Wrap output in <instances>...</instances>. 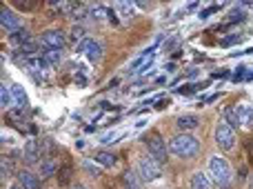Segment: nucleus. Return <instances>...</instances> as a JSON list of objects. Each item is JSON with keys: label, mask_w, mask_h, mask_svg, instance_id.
Segmentation results:
<instances>
[{"label": "nucleus", "mask_w": 253, "mask_h": 189, "mask_svg": "<svg viewBox=\"0 0 253 189\" xmlns=\"http://www.w3.org/2000/svg\"><path fill=\"white\" fill-rule=\"evenodd\" d=\"M138 172H140V178H142L144 183H153L160 178L162 169H160V163L153 160L151 156H142V158L138 160Z\"/></svg>", "instance_id": "5"}, {"label": "nucleus", "mask_w": 253, "mask_h": 189, "mask_svg": "<svg viewBox=\"0 0 253 189\" xmlns=\"http://www.w3.org/2000/svg\"><path fill=\"white\" fill-rule=\"evenodd\" d=\"M89 45H91V43H89V40H83V43L78 45V49H76V51H78V53H80V51H87V49H89Z\"/></svg>", "instance_id": "26"}, {"label": "nucleus", "mask_w": 253, "mask_h": 189, "mask_svg": "<svg viewBox=\"0 0 253 189\" xmlns=\"http://www.w3.org/2000/svg\"><path fill=\"white\" fill-rule=\"evenodd\" d=\"M58 181H60V185H67L69 183V178H71V169L69 167H65V169H60V174H58Z\"/></svg>", "instance_id": "23"}, {"label": "nucleus", "mask_w": 253, "mask_h": 189, "mask_svg": "<svg viewBox=\"0 0 253 189\" xmlns=\"http://www.w3.org/2000/svg\"><path fill=\"white\" fill-rule=\"evenodd\" d=\"M116 9H120L123 13H133V4H129V2H118Z\"/></svg>", "instance_id": "24"}, {"label": "nucleus", "mask_w": 253, "mask_h": 189, "mask_svg": "<svg viewBox=\"0 0 253 189\" xmlns=\"http://www.w3.org/2000/svg\"><path fill=\"white\" fill-rule=\"evenodd\" d=\"M169 149L178 158H193L198 154V149H200V142L191 134H178V136H173L169 141Z\"/></svg>", "instance_id": "1"}, {"label": "nucleus", "mask_w": 253, "mask_h": 189, "mask_svg": "<svg viewBox=\"0 0 253 189\" xmlns=\"http://www.w3.org/2000/svg\"><path fill=\"white\" fill-rule=\"evenodd\" d=\"M191 189H211V178L205 172L193 174L191 178Z\"/></svg>", "instance_id": "15"}, {"label": "nucleus", "mask_w": 253, "mask_h": 189, "mask_svg": "<svg viewBox=\"0 0 253 189\" xmlns=\"http://www.w3.org/2000/svg\"><path fill=\"white\" fill-rule=\"evenodd\" d=\"M83 34H84V31H83V29H78V27L74 29V38H83Z\"/></svg>", "instance_id": "28"}, {"label": "nucleus", "mask_w": 253, "mask_h": 189, "mask_svg": "<svg viewBox=\"0 0 253 189\" xmlns=\"http://www.w3.org/2000/svg\"><path fill=\"white\" fill-rule=\"evenodd\" d=\"M93 160H96L100 167H105V169H114L116 165H118V158H116L114 154H109V151H98Z\"/></svg>", "instance_id": "13"}, {"label": "nucleus", "mask_w": 253, "mask_h": 189, "mask_svg": "<svg viewBox=\"0 0 253 189\" xmlns=\"http://www.w3.org/2000/svg\"><path fill=\"white\" fill-rule=\"evenodd\" d=\"M0 25H2L7 31L16 34V29L20 27V20H18V16L13 11H9L7 7H2V11H0Z\"/></svg>", "instance_id": "8"}, {"label": "nucleus", "mask_w": 253, "mask_h": 189, "mask_svg": "<svg viewBox=\"0 0 253 189\" xmlns=\"http://www.w3.org/2000/svg\"><path fill=\"white\" fill-rule=\"evenodd\" d=\"M9 169H11V167L7 165V158H4V160H2V178H7V172H9Z\"/></svg>", "instance_id": "27"}, {"label": "nucleus", "mask_w": 253, "mask_h": 189, "mask_svg": "<svg viewBox=\"0 0 253 189\" xmlns=\"http://www.w3.org/2000/svg\"><path fill=\"white\" fill-rule=\"evenodd\" d=\"M144 145H147L149 149V156H151L153 160H158V163H167V158H169V151H167V145L165 141H162V136L158 132H151L147 138H144Z\"/></svg>", "instance_id": "3"}, {"label": "nucleus", "mask_w": 253, "mask_h": 189, "mask_svg": "<svg viewBox=\"0 0 253 189\" xmlns=\"http://www.w3.org/2000/svg\"><path fill=\"white\" fill-rule=\"evenodd\" d=\"M11 98H13V105L20 107V109H27V107H29V98H27V92L20 87V85H11Z\"/></svg>", "instance_id": "11"}, {"label": "nucleus", "mask_w": 253, "mask_h": 189, "mask_svg": "<svg viewBox=\"0 0 253 189\" xmlns=\"http://www.w3.org/2000/svg\"><path fill=\"white\" fill-rule=\"evenodd\" d=\"M231 165L222 156H211L209 158V178L218 187H229L231 185Z\"/></svg>", "instance_id": "2"}, {"label": "nucleus", "mask_w": 253, "mask_h": 189, "mask_svg": "<svg viewBox=\"0 0 253 189\" xmlns=\"http://www.w3.org/2000/svg\"><path fill=\"white\" fill-rule=\"evenodd\" d=\"M87 58L91 62H98L102 58V45L100 43H91L89 45V49H87Z\"/></svg>", "instance_id": "17"}, {"label": "nucleus", "mask_w": 253, "mask_h": 189, "mask_svg": "<svg viewBox=\"0 0 253 189\" xmlns=\"http://www.w3.org/2000/svg\"><path fill=\"white\" fill-rule=\"evenodd\" d=\"M215 145L224 151L233 149V145H236V129H233L227 120H220V123L215 125Z\"/></svg>", "instance_id": "4"}, {"label": "nucleus", "mask_w": 253, "mask_h": 189, "mask_svg": "<svg viewBox=\"0 0 253 189\" xmlns=\"http://www.w3.org/2000/svg\"><path fill=\"white\" fill-rule=\"evenodd\" d=\"M42 56L47 58V62H49V65H51V67L60 62V51H56V49H47V51H44Z\"/></svg>", "instance_id": "21"}, {"label": "nucleus", "mask_w": 253, "mask_h": 189, "mask_svg": "<svg viewBox=\"0 0 253 189\" xmlns=\"http://www.w3.org/2000/svg\"><path fill=\"white\" fill-rule=\"evenodd\" d=\"M65 43H67L65 31H60V29H49L40 36V47H44V51H47V49L60 51V49L65 47Z\"/></svg>", "instance_id": "6"}, {"label": "nucleus", "mask_w": 253, "mask_h": 189, "mask_svg": "<svg viewBox=\"0 0 253 189\" xmlns=\"http://www.w3.org/2000/svg\"><path fill=\"white\" fill-rule=\"evenodd\" d=\"M27 67H29L34 74H40L47 78L49 71H51V65L47 62V58L44 56H34V58H27Z\"/></svg>", "instance_id": "7"}, {"label": "nucleus", "mask_w": 253, "mask_h": 189, "mask_svg": "<svg viewBox=\"0 0 253 189\" xmlns=\"http://www.w3.org/2000/svg\"><path fill=\"white\" fill-rule=\"evenodd\" d=\"M53 172H56V163H53L51 158H47L42 165H40V174H42L44 178H47V176H51Z\"/></svg>", "instance_id": "20"}, {"label": "nucleus", "mask_w": 253, "mask_h": 189, "mask_svg": "<svg viewBox=\"0 0 253 189\" xmlns=\"http://www.w3.org/2000/svg\"><path fill=\"white\" fill-rule=\"evenodd\" d=\"M198 125H200V118H198L196 114L180 116V118L175 120V127H178L182 134H189V132H193V129H198Z\"/></svg>", "instance_id": "9"}, {"label": "nucleus", "mask_w": 253, "mask_h": 189, "mask_svg": "<svg viewBox=\"0 0 253 189\" xmlns=\"http://www.w3.org/2000/svg\"><path fill=\"white\" fill-rule=\"evenodd\" d=\"M224 120H227V123L231 125L233 129H238V127H240V118H238V111H236V107H229V109L224 111Z\"/></svg>", "instance_id": "18"}, {"label": "nucleus", "mask_w": 253, "mask_h": 189, "mask_svg": "<svg viewBox=\"0 0 253 189\" xmlns=\"http://www.w3.org/2000/svg\"><path fill=\"white\" fill-rule=\"evenodd\" d=\"M25 158H27V163H31V165H36L40 160V147H38V142H34V141H29L25 145Z\"/></svg>", "instance_id": "14"}, {"label": "nucleus", "mask_w": 253, "mask_h": 189, "mask_svg": "<svg viewBox=\"0 0 253 189\" xmlns=\"http://www.w3.org/2000/svg\"><path fill=\"white\" fill-rule=\"evenodd\" d=\"M18 185L22 189H40V178L31 172H20L18 174Z\"/></svg>", "instance_id": "10"}, {"label": "nucleus", "mask_w": 253, "mask_h": 189, "mask_svg": "<svg viewBox=\"0 0 253 189\" xmlns=\"http://www.w3.org/2000/svg\"><path fill=\"white\" fill-rule=\"evenodd\" d=\"M125 189H142V178H138L135 172L125 174Z\"/></svg>", "instance_id": "16"}, {"label": "nucleus", "mask_w": 253, "mask_h": 189, "mask_svg": "<svg viewBox=\"0 0 253 189\" xmlns=\"http://www.w3.org/2000/svg\"><path fill=\"white\" fill-rule=\"evenodd\" d=\"M238 118H240V125L245 127H253V107L251 105H236Z\"/></svg>", "instance_id": "12"}, {"label": "nucleus", "mask_w": 253, "mask_h": 189, "mask_svg": "<svg viewBox=\"0 0 253 189\" xmlns=\"http://www.w3.org/2000/svg\"><path fill=\"white\" fill-rule=\"evenodd\" d=\"M9 189H22L20 185H13V187H9Z\"/></svg>", "instance_id": "29"}, {"label": "nucleus", "mask_w": 253, "mask_h": 189, "mask_svg": "<svg viewBox=\"0 0 253 189\" xmlns=\"http://www.w3.org/2000/svg\"><path fill=\"white\" fill-rule=\"evenodd\" d=\"M105 13H107V11H105V9H102V7L91 9V16H93V18H102V16H105Z\"/></svg>", "instance_id": "25"}, {"label": "nucleus", "mask_w": 253, "mask_h": 189, "mask_svg": "<svg viewBox=\"0 0 253 189\" xmlns=\"http://www.w3.org/2000/svg\"><path fill=\"white\" fill-rule=\"evenodd\" d=\"M11 43L13 45H20V47H22V45H27V43H29V31L18 29L16 34H11Z\"/></svg>", "instance_id": "19"}, {"label": "nucleus", "mask_w": 253, "mask_h": 189, "mask_svg": "<svg viewBox=\"0 0 253 189\" xmlns=\"http://www.w3.org/2000/svg\"><path fill=\"white\" fill-rule=\"evenodd\" d=\"M0 98H2V107L13 105V98H11V94H9L7 85H2V89H0Z\"/></svg>", "instance_id": "22"}, {"label": "nucleus", "mask_w": 253, "mask_h": 189, "mask_svg": "<svg viewBox=\"0 0 253 189\" xmlns=\"http://www.w3.org/2000/svg\"><path fill=\"white\" fill-rule=\"evenodd\" d=\"M74 189H84V187H83V185H78V187H74Z\"/></svg>", "instance_id": "30"}]
</instances>
